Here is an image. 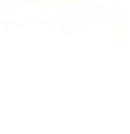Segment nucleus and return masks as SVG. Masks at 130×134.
<instances>
[]
</instances>
